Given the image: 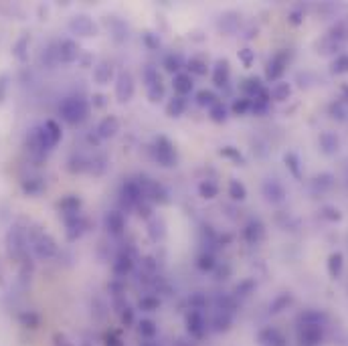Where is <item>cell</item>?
Segmentation results:
<instances>
[{
    "mask_svg": "<svg viewBox=\"0 0 348 346\" xmlns=\"http://www.w3.org/2000/svg\"><path fill=\"white\" fill-rule=\"evenodd\" d=\"M290 85H288V83H277V85L271 89V98L273 100H277V102H284V100H288V95H290Z\"/></svg>",
    "mask_w": 348,
    "mask_h": 346,
    "instance_id": "e0dca14e",
    "label": "cell"
},
{
    "mask_svg": "<svg viewBox=\"0 0 348 346\" xmlns=\"http://www.w3.org/2000/svg\"><path fill=\"white\" fill-rule=\"evenodd\" d=\"M332 71L334 73H346L348 71V55H338L332 63Z\"/></svg>",
    "mask_w": 348,
    "mask_h": 346,
    "instance_id": "44dd1931",
    "label": "cell"
},
{
    "mask_svg": "<svg viewBox=\"0 0 348 346\" xmlns=\"http://www.w3.org/2000/svg\"><path fill=\"white\" fill-rule=\"evenodd\" d=\"M243 235H245V239L249 243H255V241H259L263 237V225L259 223V221H249Z\"/></svg>",
    "mask_w": 348,
    "mask_h": 346,
    "instance_id": "8fae6325",
    "label": "cell"
},
{
    "mask_svg": "<svg viewBox=\"0 0 348 346\" xmlns=\"http://www.w3.org/2000/svg\"><path fill=\"white\" fill-rule=\"evenodd\" d=\"M239 57H241V61H243L245 65H251V61H253V51H251V49L241 51V53H239Z\"/></svg>",
    "mask_w": 348,
    "mask_h": 346,
    "instance_id": "836d02e7",
    "label": "cell"
},
{
    "mask_svg": "<svg viewBox=\"0 0 348 346\" xmlns=\"http://www.w3.org/2000/svg\"><path fill=\"white\" fill-rule=\"evenodd\" d=\"M342 264H344L342 253H332L330 259H328V271H330V275L338 278L340 271H342Z\"/></svg>",
    "mask_w": 348,
    "mask_h": 346,
    "instance_id": "5bb4252c",
    "label": "cell"
},
{
    "mask_svg": "<svg viewBox=\"0 0 348 346\" xmlns=\"http://www.w3.org/2000/svg\"><path fill=\"white\" fill-rule=\"evenodd\" d=\"M211 116H213V120L215 122H223L225 118H227V112H225V105L221 103V102H217L215 105L211 107Z\"/></svg>",
    "mask_w": 348,
    "mask_h": 346,
    "instance_id": "cb8c5ba5",
    "label": "cell"
},
{
    "mask_svg": "<svg viewBox=\"0 0 348 346\" xmlns=\"http://www.w3.org/2000/svg\"><path fill=\"white\" fill-rule=\"evenodd\" d=\"M132 267V259L128 255H119L117 257V264H116V271L117 273H126Z\"/></svg>",
    "mask_w": 348,
    "mask_h": 346,
    "instance_id": "484cf974",
    "label": "cell"
},
{
    "mask_svg": "<svg viewBox=\"0 0 348 346\" xmlns=\"http://www.w3.org/2000/svg\"><path fill=\"white\" fill-rule=\"evenodd\" d=\"M116 93L119 102H128L132 95H134V81L130 73H122L117 77V85H116Z\"/></svg>",
    "mask_w": 348,
    "mask_h": 346,
    "instance_id": "3957f363",
    "label": "cell"
},
{
    "mask_svg": "<svg viewBox=\"0 0 348 346\" xmlns=\"http://www.w3.org/2000/svg\"><path fill=\"white\" fill-rule=\"evenodd\" d=\"M156 158L160 160V164H164V166H170L174 160H176V154H174V148L170 146V142H168V140H164V138H160V140H158Z\"/></svg>",
    "mask_w": 348,
    "mask_h": 346,
    "instance_id": "8992f818",
    "label": "cell"
},
{
    "mask_svg": "<svg viewBox=\"0 0 348 346\" xmlns=\"http://www.w3.org/2000/svg\"><path fill=\"white\" fill-rule=\"evenodd\" d=\"M59 112H61V118L65 122L77 123L87 116V102L81 100V98H67V100H63Z\"/></svg>",
    "mask_w": 348,
    "mask_h": 346,
    "instance_id": "6da1fadb",
    "label": "cell"
},
{
    "mask_svg": "<svg viewBox=\"0 0 348 346\" xmlns=\"http://www.w3.org/2000/svg\"><path fill=\"white\" fill-rule=\"evenodd\" d=\"M174 89H176L180 95L189 93V91L193 89V79H191V75L180 73V75H176V77H174Z\"/></svg>",
    "mask_w": 348,
    "mask_h": 346,
    "instance_id": "4fadbf2b",
    "label": "cell"
},
{
    "mask_svg": "<svg viewBox=\"0 0 348 346\" xmlns=\"http://www.w3.org/2000/svg\"><path fill=\"white\" fill-rule=\"evenodd\" d=\"M184 107H186V102L182 98H174L170 103H168V114L170 116H180L184 112Z\"/></svg>",
    "mask_w": 348,
    "mask_h": 346,
    "instance_id": "ffe728a7",
    "label": "cell"
},
{
    "mask_svg": "<svg viewBox=\"0 0 348 346\" xmlns=\"http://www.w3.org/2000/svg\"><path fill=\"white\" fill-rule=\"evenodd\" d=\"M198 265L211 269V267H213V257H211V255H203V257H200V264H198Z\"/></svg>",
    "mask_w": 348,
    "mask_h": 346,
    "instance_id": "d590c367",
    "label": "cell"
},
{
    "mask_svg": "<svg viewBox=\"0 0 348 346\" xmlns=\"http://www.w3.org/2000/svg\"><path fill=\"white\" fill-rule=\"evenodd\" d=\"M71 31H75L77 35H83V37H89L93 31H96V26H93V22L87 19V17H77L71 20Z\"/></svg>",
    "mask_w": 348,
    "mask_h": 346,
    "instance_id": "9c48e42d",
    "label": "cell"
},
{
    "mask_svg": "<svg viewBox=\"0 0 348 346\" xmlns=\"http://www.w3.org/2000/svg\"><path fill=\"white\" fill-rule=\"evenodd\" d=\"M96 103H97V105H103V95H96Z\"/></svg>",
    "mask_w": 348,
    "mask_h": 346,
    "instance_id": "8d00e7d4",
    "label": "cell"
},
{
    "mask_svg": "<svg viewBox=\"0 0 348 346\" xmlns=\"http://www.w3.org/2000/svg\"><path fill=\"white\" fill-rule=\"evenodd\" d=\"M316 184L322 186V188H328V186L332 184V176H330V174H320V176L316 178Z\"/></svg>",
    "mask_w": 348,
    "mask_h": 346,
    "instance_id": "4dcf8cb0",
    "label": "cell"
},
{
    "mask_svg": "<svg viewBox=\"0 0 348 346\" xmlns=\"http://www.w3.org/2000/svg\"><path fill=\"white\" fill-rule=\"evenodd\" d=\"M61 209L67 213V215H71V213H77V209H79V199H75V197H69V199H65L63 203H61Z\"/></svg>",
    "mask_w": 348,
    "mask_h": 346,
    "instance_id": "603a6c76",
    "label": "cell"
},
{
    "mask_svg": "<svg viewBox=\"0 0 348 346\" xmlns=\"http://www.w3.org/2000/svg\"><path fill=\"white\" fill-rule=\"evenodd\" d=\"M227 77H229V65H227V61H221L215 67V75H213V79H215L217 85H223V83L227 81Z\"/></svg>",
    "mask_w": 348,
    "mask_h": 346,
    "instance_id": "9a60e30c",
    "label": "cell"
},
{
    "mask_svg": "<svg viewBox=\"0 0 348 346\" xmlns=\"http://www.w3.org/2000/svg\"><path fill=\"white\" fill-rule=\"evenodd\" d=\"M178 57H168L166 59V69H168V71H176V69H178Z\"/></svg>",
    "mask_w": 348,
    "mask_h": 346,
    "instance_id": "e575fe53",
    "label": "cell"
},
{
    "mask_svg": "<svg viewBox=\"0 0 348 346\" xmlns=\"http://www.w3.org/2000/svg\"><path fill=\"white\" fill-rule=\"evenodd\" d=\"M162 93H164V89H162V85H154V87H150V100L152 102H158V98H162Z\"/></svg>",
    "mask_w": 348,
    "mask_h": 346,
    "instance_id": "1f68e13d",
    "label": "cell"
},
{
    "mask_svg": "<svg viewBox=\"0 0 348 346\" xmlns=\"http://www.w3.org/2000/svg\"><path fill=\"white\" fill-rule=\"evenodd\" d=\"M286 164L290 166V170L296 174V176H300V162H298V156L296 154H286Z\"/></svg>",
    "mask_w": 348,
    "mask_h": 346,
    "instance_id": "4316f807",
    "label": "cell"
},
{
    "mask_svg": "<svg viewBox=\"0 0 348 346\" xmlns=\"http://www.w3.org/2000/svg\"><path fill=\"white\" fill-rule=\"evenodd\" d=\"M243 89L249 93V98H257V95L263 91L261 89V85H259V81L257 79H249V81H245V85H243Z\"/></svg>",
    "mask_w": 348,
    "mask_h": 346,
    "instance_id": "7402d4cb",
    "label": "cell"
},
{
    "mask_svg": "<svg viewBox=\"0 0 348 346\" xmlns=\"http://www.w3.org/2000/svg\"><path fill=\"white\" fill-rule=\"evenodd\" d=\"M117 128H119L117 118L108 116L105 120H101V123L97 126V132H99V136H101V138H110V136H114V134L117 132Z\"/></svg>",
    "mask_w": 348,
    "mask_h": 346,
    "instance_id": "30bf717a",
    "label": "cell"
},
{
    "mask_svg": "<svg viewBox=\"0 0 348 346\" xmlns=\"http://www.w3.org/2000/svg\"><path fill=\"white\" fill-rule=\"evenodd\" d=\"M35 251H37L39 257H53V255L57 253V245H55V241H53L51 237L41 235L39 241H37V245H35Z\"/></svg>",
    "mask_w": 348,
    "mask_h": 346,
    "instance_id": "52a82bcc",
    "label": "cell"
},
{
    "mask_svg": "<svg viewBox=\"0 0 348 346\" xmlns=\"http://www.w3.org/2000/svg\"><path fill=\"white\" fill-rule=\"evenodd\" d=\"M229 195H231V199H235V201H243V199L247 197V190H245V186L241 184L239 181H231V184H229Z\"/></svg>",
    "mask_w": 348,
    "mask_h": 346,
    "instance_id": "2e32d148",
    "label": "cell"
},
{
    "mask_svg": "<svg viewBox=\"0 0 348 346\" xmlns=\"http://www.w3.org/2000/svg\"><path fill=\"white\" fill-rule=\"evenodd\" d=\"M288 53L286 51H282V53H277L275 57L270 61V65H267V77H270L271 81H275V79H279L282 77V73L286 71V67H288Z\"/></svg>",
    "mask_w": 348,
    "mask_h": 346,
    "instance_id": "7a4b0ae2",
    "label": "cell"
},
{
    "mask_svg": "<svg viewBox=\"0 0 348 346\" xmlns=\"http://www.w3.org/2000/svg\"><path fill=\"white\" fill-rule=\"evenodd\" d=\"M338 138L336 134H332V132H324V134H320V148H322L324 154H334V152H338Z\"/></svg>",
    "mask_w": 348,
    "mask_h": 346,
    "instance_id": "ba28073f",
    "label": "cell"
},
{
    "mask_svg": "<svg viewBox=\"0 0 348 346\" xmlns=\"http://www.w3.org/2000/svg\"><path fill=\"white\" fill-rule=\"evenodd\" d=\"M263 195H265L267 201H271V203H282L284 197H286V190L277 181H271L270 178V181H265V184H263Z\"/></svg>",
    "mask_w": 348,
    "mask_h": 346,
    "instance_id": "5b68a950",
    "label": "cell"
},
{
    "mask_svg": "<svg viewBox=\"0 0 348 346\" xmlns=\"http://www.w3.org/2000/svg\"><path fill=\"white\" fill-rule=\"evenodd\" d=\"M249 105H251V100H239V102H235L233 103V112L235 114H245L247 112V109H249Z\"/></svg>",
    "mask_w": 348,
    "mask_h": 346,
    "instance_id": "83f0119b",
    "label": "cell"
},
{
    "mask_svg": "<svg viewBox=\"0 0 348 346\" xmlns=\"http://www.w3.org/2000/svg\"><path fill=\"white\" fill-rule=\"evenodd\" d=\"M344 93H346V95H348V85H346V87H344Z\"/></svg>",
    "mask_w": 348,
    "mask_h": 346,
    "instance_id": "74e56055",
    "label": "cell"
},
{
    "mask_svg": "<svg viewBox=\"0 0 348 346\" xmlns=\"http://www.w3.org/2000/svg\"><path fill=\"white\" fill-rule=\"evenodd\" d=\"M93 77H96L97 83L110 81V77H112V69H110L108 65H99V67H96V71H93Z\"/></svg>",
    "mask_w": 348,
    "mask_h": 346,
    "instance_id": "d6986e66",
    "label": "cell"
},
{
    "mask_svg": "<svg viewBox=\"0 0 348 346\" xmlns=\"http://www.w3.org/2000/svg\"><path fill=\"white\" fill-rule=\"evenodd\" d=\"M57 57H59L61 61H65V63H71V61H75V59L79 57V45L75 43V41H71V39L63 41V43L59 45Z\"/></svg>",
    "mask_w": 348,
    "mask_h": 346,
    "instance_id": "277c9868",
    "label": "cell"
},
{
    "mask_svg": "<svg viewBox=\"0 0 348 346\" xmlns=\"http://www.w3.org/2000/svg\"><path fill=\"white\" fill-rule=\"evenodd\" d=\"M322 215H324L326 219H330V221H338V219H340V213H338L336 209H332V206H326Z\"/></svg>",
    "mask_w": 348,
    "mask_h": 346,
    "instance_id": "d6a6232c",
    "label": "cell"
},
{
    "mask_svg": "<svg viewBox=\"0 0 348 346\" xmlns=\"http://www.w3.org/2000/svg\"><path fill=\"white\" fill-rule=\"evenodd\" d=\"M189 67H191V71L193 73H205V63L203 61H198V59H193L191 63H189Z\"/></svg>",
    "mask_w": 348,
    "mask_h": 346,
    "instance_id": "f546056e",
    "label": "cell"
},
{
    "mask_svg": "<svg viewBox=\"0 0 348 346\" xmlns=\"http://www.w3.org/2000/svg\"><path fill=\"white\" fill-rule=\"evenodd\" d=\"M198 190H200V195H203L205 199H213V197H217V184L213 183V181H205V183H200V186H198Z\"/></svg>",
    "mask_w": 348,
    "mask_h": 346,
    "instance_id": "ac0fdd59",
    "label": "cell"
},
{
    "mask_svg": "<svg viewBox=\"0 0 348 346\" xmlns=\"http://www.w3.org/2000/svg\"><path fill=\"white\" fill-rule=\"evenodd\" d=\"M105 225H108V229L112 233H119L124 229V215L117 213V211L108 213V217H105Z\"/></svg>",
    "mask_w": 348,
    "mask_h": 346,
    "instance_id": "7c38bea8",
    "label": "cell"
},
{
    "mask_svg": "<svg viewBox=\"0 0 348 346\" xmlns=\"http://www.w3.org/2000/svg\"><path fill=\"white\" fill-rule=\"evenodd\" d=\"M198 103H200V105L213 107V105L217 103V98H215V95H213L211 91H200V93H198Z\"/></svg>",
    "mask_w": 348,
    "mask_h": 346,
    "instance_id": "d4e9b609",
    "label": "cell"
},
{
    "mask_svg": "<svg viewBox=\"0 0 348 346\" xmlns=\"http://www.w3.org/2000/svg\"><path fill=\"white\" fill-rule=\"evenodd\" d=\"M41 188H43V183H41V181H29V183H24V190L31 192V195H35V192H39Z\"/></svg>",
    "mask_w": 348,
    "mask_h": 346,
    "instance_id": "f1b7e54d",
    "label": "cell"
}]
</instances>
